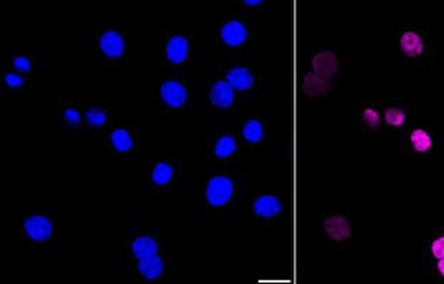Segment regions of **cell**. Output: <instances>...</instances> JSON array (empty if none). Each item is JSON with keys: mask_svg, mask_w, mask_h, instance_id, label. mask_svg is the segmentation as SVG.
I'll list each match as a JSON object with an SVG mask.
<instances>
[{"mask_svg": "<svg viewBox=\"0 0 444 284\" xmlns=\"http://www.w3.org/2000/svg\"><path fill=\"white\" fill-rule=\"evenodd\" d=\"M99 47L104 56L118 59L126 51V40L120 31L105 29L99 37Z\"/></svg>", "mask_w": 444, "mask_h": 284, "instance_id": "cell-8", "label": "cell"}, {"mask_svg": "<svg viewBox=\"0 0 444 284\" xmlns=\"http://www.w3.org/2000/svg\"><path fill=\"white\" fill-rule=\"evenodd\" d=\"M430 269H432V273H435V276L439 280H443L444 282V258L438 260L433 264H430Z\"/></svg>", "mask_w": 444, "mask_h": 284, "instance_id": "cell-28", "label": "cell"}, {"mask_svg": "<svg viewBox=\"0 0 444 284\" xmlns=\"http://www.w3.org/2000/svg\"><path fill=\"white\" fill-rule=\"evenodd\" d=\"M261 3H263L261 0H246V1H245L246 6H258V4H261Z\"/></svg>", "mask_w": 444, "mask_h": 284, "instance_id": "cell-29", "label": "cell"}, {"mask_svg": "<svg viewBox=\"0 0 444 284\" xmlns=\"http://www.w3.org/2000/svg\"><path fill=\"white\" fill-rule=\"evenodd\" d=\"M62 119L65 123H68V126L71 127H75L78 125H81L83 122V115L81 112L74 108V107H65L63 111H62Z\"/></svg>", "mask_w": 444, "mask_h": 284, "instance_id": "cell-25", "label": "cell"}, {"mask_svg": "<svg viewBox=\"0 0 444 284\" xmlns=\"http://www.w3.org/2000/svg\"><path fill=\"white\" fill-rule=\"evenodd\" d=\"M23 231L34 242H46L53 234V223L44 215H31L23 221Z\"/></svg>", "mask_w": 444, "mask_h": 284, "instance_id": "cell-5", "label": "cell"}, {"mask_svg": "<svg viewBox=\"0 0 444 284\" xmlns=\"http://www.w3.org/2000/svg\"><path fill=\"white\" fill-rule=\"evenodd\" d=\"M310 66H312V71L327 78H332L339 73L341 62L337 53H334L332 51L323 50L316 52L312 56Z\"/></svg>", "mask_w": 444, "mask_h": 284, "instance_id": "cell-7", "label": "cell"}, {"mask_svg": "<svg viewBox=\"0 0 444 284\" xmlns=\"http://www.w3.org/2000/svg\"><path fill=\"white\" fill-rule=\"evenodd\" d=\"M149 177H151V182L154 186H166V184H170L172 178H174V166L171 164L170 162L160 160V162L154 163L151 168Z\"/></svg>", "mask_w": 444, "mask_h": 284, "instance_id": "cell-21", "label": "cell"}, {"mask_svg": "<svg viewBox=\"0 0 444 284\" xmlns=\"http://www.w3.org/2000/svg\"><path fill=\"white\" fill-rule=\"evenodd\" d=\"M323 230L327 238L332 242L341 243L350 238L352 235V223L350 220L339 215V214H332L328 215L323 220Z\"/></svg>", "mask_w": 444, "mask_h": 284, "instance_id": "cell-6", "label": "cell"}, {"mask_svg": "<svg viewBox=\"0 0 444 284\" xmlns=\"http://www.w3.org/2000/svg\"><path fill=\"white\" fill-rule=\"evenodd\" d=\"M157 251H159V245L154 241V238L149 235H141L132 243V253L138 260L154 256L157 254Z\"/></svg>", "mask_w": 444, "mask_h": 284, "instance_id": "cell-20", "label": "cell"}, {"mask_svg": "<svg viewBox=\"0 0 444 284\" xmlns=\"http://www.w3.org/2000/svg\"><path fill=\"white\" fill-rule=\"evenodd\" d=\"M252 208L257 218L271 219L278 216L283 211V204L279 197L273 194H260L253 201Z\"/></svg>", "mask_w": 444, "mask_h": 284, "instance_id": "cell-12", "label": "cell"}, {"mask_svg": "<svg viewBox=\"0 0 444 284\" xmlns=\"http://www.w3.org/2000/svg\"><path fill=\"white\" fill-rule=\"evenodd\" d=\"M3 81L7 88L10 89H19L25 85V80L21 74H18L16 71H7L4 75H3Z\"/></svg>", "mask_w": 444, "mask_h": 284, "instance_id": "cell-26", "label": "cell"}, {"mask_svg": "<svg viewBox=\"0 0 444 284\" xmlns=\"http://www.w3.org/2000/svg\"><path fill=\"white\" fill-rule=\"evenodd\" d=\"M234 196V182L227 175H215L205 186V200L213 208L224 206Z\"/></svg>", "mask_w": 444, "mask_h": 284, "instance_id": "cell-3", "label": "cell"}, {"mask_svg": "<svg viewBox=\"0 0 444 284\" xmlns=\"http://www.w3.org/2000/svg\"><path fill=\"white\" fill-rule=\"evenodd\" d=\"M108 120V112L102 107H90L85 112V122L90 126L102 127Z\"/></svg>", "mask_w": 444, "mask_h": 284, "instance_id": "cell-24", "label": "cell"}, {"mask_svg": "<svg viewBox=\"0 0 444 284\" xmlns=\"http://www.w3.org/2000/svg\"><path fill=\"white\" fill-rule=\"evenodd\" d=\"M424 256L429 265L444 258V230H438L428 236L424 245Z\"/></svg>", "mask_w": 444, "mask_h": 284, "instance_id": "cell-17", "label": "cell"}, {"mask_svg": "<svg viewBox=\"0 0 444 284\" xmlns=\"http://www.w3.org/2000/svg\"><path fill=\"white\" fill-rule=\"evenodd\" d=\"M159 96L170 108H181L188 101V89L178 80H164L159 86Z\"/></svg>", "mask_w": 444, "mask_h": 284, "instance_id": "cell-4", "label": "cell"}, {"mask_svg": "<svg viewBox=\"0 0 444 284\" xmlns=\"http://www.w3.org/2000/svg\"><path fill=\"white\" fill-rule=\"evenodd\" d=\"M221 37L226 46L239 47L248 38V28L239 19H230L223 25L221 29Z\"/></svg>", "mask_w": 444, "mask_h": 284, "instance_id": "cell-10", "label": "cell"}, {"mask_svg": "<svg viewBox=\"0 0 444 284\" xmlns=\"http://www.w3.org/2000/svg\"><path fill=\"white\" fill-rule=\"evenodd\" d=\"M399 147L411 157H429L438 151L439 138L432 126L414 125L403 130L399 138Z\"/></svg>", "mask_w": 444, "mask_h": 284, "instance_id": "cell-2", "label": "cell"}, {"mask_svg": "<svg viewBox=\"0 0 444 284\" xmlns=\"http://www.w3.org/2000/svg\"><path fill=\"white\" fill-rule=\"evenodd\" d=\"M359 123L366 132H379L383 126L381 111L374 104H365L359 112Z\"/></svg>", "mask_w": 444, "mask_h": 284, "instance_id": "cell-18", "label": "cell"}, {"mask_svg": "<svg viewBox=\"0 0 444 284\" xmlns=\"http://www.w3.org/2000/svg\"><path fill=\"white\" fill-rule=\"evenodd\" d=\"M137 269L141 273V276H144L145 279L154 280L163 273L164 263H163L162 257L154 254V256L147 257V258H141L137 264Z\"/></svg>", "mask_w": 444, "mask_h": 284, "instance_id": "cell-19", "label": "cell"}, {"mask_svg": "<svg viewBox=\"0 0 444 284\" xmlns=\"http://www.w3.org/2000/svg\"><path fill=\"white\" fill-rule=\"evenodd\" d=\"M11 63H13V67H14L16 70H18V71H21V73H28V71H31V68H32V63H31L29 58L22 56V55L14 56L13 61H11Z\"/></svg>", "mask_w": 444, "mask_h": 284, "instance_id": "cell-27", "label": "cell"}, {"mask_svg": "<svg viewBox=\"0 0 444 284\" xmlns=\"http://www.w3.org/2000/svg\"><path fill=\"white\" fill-rule=\"evenodd\" d=\"M209 101L216 108H228L236 100L234 89L228 85L226 80H219L209 89Z\"/></svg>", "mask_w": 444, "mask_h": 284, "instance_id": "cell-13", "label": "cell"}, {"mask_svg": "<svg viewBox=\"0 0 444 284\" xmlns=\"http://www.w3.org/2000/svg\"><path fill=\"white\" fill-rule=\"evenodd\" d=\"M226 81L234 90L243 92V90H248L253 86L255 77L248 67L234 66L227 71Z\"/></svg>", "mask_w": 444, "mask_h": 284, "instance_id": "cell-14", "label": "cell"}, {"mask_svg": "<svg viewBox=\"0 0 444 284\" xmlns=\"http://www.w3.org/2000/svg\"><path fill=\"white\" fill-rule=\"evenodd\" d=\"M395 53L409 63L424 65L433 58L430 36L417 26H403L393 33Z\"/></svg>", "mask_w": 444, "mask_h": 284, "instance_id": "cell-1", "label": "cell"}, {"mask_svg": "<svg viewBox=\"0 0 444 284\" xmlns=\"http://www.w3.org/2000/svg\"><path fill=\"white\" fill-rule=\"evenodd\" d=\"M383 123L393 130L405 129L409 122V108L402 101H393L383 108Z\"/></svg>", "mask_w": 444, "mask_h": 284, "instance_id": "cell-9", "label": "cell"}, {"mask_svg": "<svg viewBox=\"0 0 444 284\" xmlns=\"http://www.w3.org/2000/svg\"><path fill=\"white\" fill-rule=\"evenodd\" d=\"M301 88L309 96H320L327 93L332 88V83H331V78H327L314 71H310L301 78Z\"/></svg>", "mask_w": 444, "mask_h": 284, "instance_id": "cell-15", "label": "cell"}, {"mask_svg": "<svg viewBox=\"0 0 444 284\" xmlns=\"http://www.w3.org/2000/svg\"><path fill=\"white\" fill-rule=\"evenodd\" d=\"M236 151H237V140L233 135H228V134L221 135L216 140L215 147H213L215 157H218L221 160L231 157L236 153Z\"/></svg>", "mask_w": 444, "mask_h": 284, "instance_id": "cell-22", "label": "cell"}, {"mask_svg": "<svg viewBox=\"0 0 444 284\" xmlns=\"http://www.w3.org/2000/svg\"><path fill=\"white\" fill-rule=\"evenodd\" d=\"M242 135L246 142L258 144L264 137V126L258 119H249L242 127Z\"/></svg>", "mask_w": 444, "mask_h": 284, "instance_id": "cell-23", "label": "cell"}, {"mask_svg": "<svg viewBox=\"0 0 444 284\" xmlns=\"http://www.w3.org/2000/svg\"><path fill=\"white\" fill-rule=\"evenodd\" d=\"M190 43L184 34H174L166 43V58L174 65H181L189 58Z\"/></svg>", "mask_w": 444, "mask_h": 284, "instance_id": "cell-11", "label": "cell"}, {"mask_svg": "<svg viewBox=\"0 0 444 284\" xmlns=\"http://www.w3.org/2000/svg\"><path fill=\"white\" fill-rule=\"evenodd\" d=\"M108 141L112 149L118 153H127L133 151L136 147L134 135L126 127H117L111 130V133L108 135Z\"/></svg>", "mask_w": 444, "mask_h": 284, "instance_id": "cell-16", "label": "cell"}]
</instances>
